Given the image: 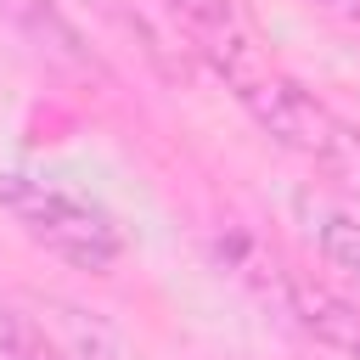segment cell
<instances>
[{
  "instance_id": "cell-1",
  "label": "cell",
  "mask_w": 360,
  "mask_h": 360,
  "mask_svg": "<svg viewBox=\"0 0 360 360\" xmlns=\"http://www.w3.org/2000/svg\"><path fill=\"white\" fill-rule=\"evenodd\" d=\"M191 28H197V45L208 51V62H214V68L225 73V84L236 90V101L253 112V124H259L264 135H276L287 152L309 158L326 180H338L343 191L360 197V135H354L326 101H315L298 79H287L281 68H270V62L259 56V45L248 39V28L236 22L231 6L208 0V6L191 17Z\"/></svg>"
},
{
  "instance_id": "cell-2",
  "label": "cell",
  "mask_w": 360,
  "mask_h": 360,
  "mask_svg": "<svg viewBox=\"0 0 360 360\" xmlns=\"http://www.w3.org/2000/svg\"><path fill=\"white\" fill-rule=\"evenodd\" d=\"M0 208L11 214V225H17L34 248H45L51 259H62V264H73V270L107 276V270L118 264V253H124V236H118L112 214H107L96 197L62 186V180L6 169V174H0Z\"/></svg>"
},
{
  "instance_id": "cell-3",
  "label": "cell",
  "mask_w": 360,
  "mask_h": 360,
  "mask_svg": "<svg viewBox=\"0 0 360 360\" xmlns=\"http://www.w3.org/2000/svg\"><path fill=\"white\" fill-rule=\"evenodd\" d=\"M28 332H34V349L45 360H124L118 332L96 309L68 304V298H39L28 315Z\"/></svg>"
},
{
  "instance_id": "cell-4",
  "label": "cell",
  "mask_w": 360,
  "mask_h": 360,
  "mask_svg": "<svg viewBox=\"0 0 360 360\" xmlns=\"http://www.w3.org/2000/svg\"><path fill=\"white\" fill-rule=\"evenodd\" d=\"M287 315H292L315 343H326L332 354L360 360V304H349V298L332 292L326 281H309V276L287 270Z\"/></svg>"
},
{
  "instance_id": "cell-5",
  "label": "cell",
  "mask_w": 360,
  "mask_h": 360,
  "mask_svg": "<svg viewBox=\"0 0 360 360\" xmlns=\"http://www.w3.org/2000/svg\"><path fill=\"white\" fill-rule=\"evenodd\" d=\"M292 208H298L304 231L315 236L321 259H326L332 270H343L349 281H360V219H354L349 208H338V202L315 197V191H298V197H292Z\"/></svg>"
},
{
  "instance_id": "cell-6",
  "label": "cell",
  "mask_w": 360,
  "mask_h": 360,
  "mask_svg": "<svg viewBox=\"0 0 360 360\" xmlns=\"http://www.w3.org/2000/svg\"><path fill=\"white\" fill-rule=\"evenodd\" d=\"M0 22H11L28 45H39V51H51L56 62H90L84 56V39H79V28L62 17V6L56 0H0Z\"/></svg>"
},
{
  "instance_id": "cell-7",
  "label": "cell",
  "mask_w": 360,
  "mask_h": 360,
  "mask_svg": "<svg viewBox=\"0 0 360 360\" xmlns=\"http://www.w3.org/2000/svg\"><path fill=\"white\" fill-rule=\"evenodd\" d=\"M0 360H34V332L11 309H0Z\"/></svg>"
},
{
  "instance_id": "cell-8",
  "label": "cell",
  "mask_w": 360,
  "mask_h": 360,
  "mask_svg": "<svg viewBox=\"0 0 360 360\" xmlns=\"http://www.w3.org/2000/svg\"><path fill=\"white\" fill-rule=\"evenodd\" d=\"M174 6H180V11H186V17H197V11H202V6H208V0H174Z\"/></svg>"
},
{
  "instance_id": "cell-9",
  "label": "cell",
  "mask_w": 360,
  "mask_h": 360,
  "mask_svg": "<svg viewBox=\"0 0 360 360\" xmlns=\"http://www.w3.org/2000/svg\"><path fill=\"white\" fill-rule=\"evenodd\" d=\"M321 6H354V0H321Z\"/></svg>"
}]
</instances>
